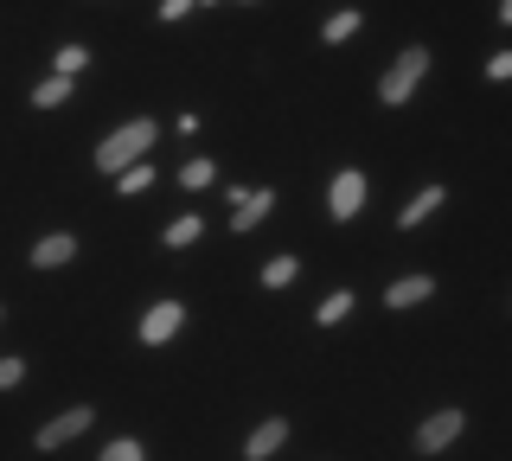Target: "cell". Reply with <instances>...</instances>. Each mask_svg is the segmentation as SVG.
I'll list each match as a JSON object with an SVG mask.
<instances>
[{"mask_svg": "<svg viewBox=\"0 0 512 461\" xmlns=\"http://www.w3.org/2000/svg\"><path fill=\"white\" fill-rule=\"evenodd\" d=\"M148 148H154V122H122L116 135H103V148H96V167H103V173H122V167L148 161Z\"/></svg>", "mask_w": 512, "mask_h": 461, "instance_id": "1", "label": "cell"}, {"mask_svg": "<svg viewBox=\"0 0 512 461\" xmlns=\"http://www.w3.org/2000/svg\"><path fill=\"white\" fill-rule=\"evenodd\" d=\"M423 71H429V45H410V52H397V65L391 71H384V84H378V97L384 103H410V90L416 84H423Z\"/></svg>", "mask_w": 512, "mask_h": 461, "instance_id": "2", "label": "cell"}, {"mask_svg": "<svg viewBox=\"0 0 512 461\" xmlns=\"http://www.w3.org/2000/svg\"><path fill=\"white\" fill-rule=\"evenodd\" d=\"M359 205H365V173H359V167L333 173V186H327V212L346 225V218H359Z\"/></svg>", "mask_w": 512, "mask_h": 461, "instance_id": "3", "label": "cell"}, {"mask_svg": "<svg viewBox=\"0 0 512 461\" xmlns=\"http://www.w3.org/2000/svg\"><path fill=\"white\" fill-rule=\"evenodd\" d=\"M180 321H186L180 301H154V308L141 314V340H148V346H167L173 333H180Z\"/></svg>", "mask_w": 512, "mask_h": 461, "instance_id": "4", "label": "cell"}, {"mask_svg": "<svg viewBox=\"0 0 512 461\" xmlns=\"http://www.w3.org/2000/svg\"><path fill=\"white\" fill-rule=\"evenodd\" d=\"M84 429H90V404H77V410H64V417H52V423H45L32 442H39V449L52 455V449H64L71 436H84Z\"/></svg>", "mask_w": 512, "mask_h": 461, "instance_id": "5", "label": "cell"}, {"mask_svg": "<svg viewBox=\"0 0 512 461\" xmlns=\"http://www.w3.org/2000/svg\"><path fill=\"white\" fill-rule=\"evenodd\" d=\"M455 436H461V410H436V417L416 429V455H442Z\"/></svg>", "mask_w": 512, "mask_h": 461, "instance_id": "6", "label": "cell"}, {"mask_svg": "<svg viewBox=\"0 0 512 461\" xmlns=\"http://www.w3.org/2000/svg\"><path fill=\"white\" fill-rule=\"evenodd\" d=\"M269 205H276V193H244V186H237L231 193V231H256L269 218Z\"/></svg>", "mask_w": 512, "mask_h": 461, "instance_id": "7", "label": "cell"}, {"mask_svg": "<svg viewBox=\"0 0 512 461\" xmlns=\"http://www.w3.org/2000/svg\"><path fill=\"white\" fill-rule=\"evenodd\" d=\"M71 257H77V237L71 231H52V237L32 244V269H58V263H71Z\"/></svg>", "mask_w": 512, "mask_h": 461, "instance_id": "8", "label": "cell"}, {"mask_svg": "<svg viewBox=\"0 0 512 461\" xmlns=\"http://www.w3.org/2000/svg\"><path fill=\"white\" fill-rule=\"evenodd\" d=\"M282 442H288V423H282V417H269V423H256V436L244 442V455H250V461H269V455L282 449Z\"/></svg>", "mask_w": 512, "mask_h": 461, "instance_id": "9", "label": "cell"}, {"mask_svg": "<svg viewBox=\"0 0 512 461\" xmlns=\"http://www.w3.org/2000/svg\"><path fill=\"white\" fill-rule=\"evenodd\" d=\"M429 289H436L429 276H404V282L384 289V308H416V301H429Z\"/></svg>", "mask_w": 512, "mask_h": 461, "instance_id": "10", "label": "cell"}, {"mask_svg": "<svg viewBox=\"0 0 512 461\" xmlns=\"http://www.w3.org/2000/svg\"><path fill=\"white\" fill-rule=\"evenodd\" d=\"M436 205H442V186H423V193H416V199L404 205V212H397V225H404V231H416L429 212H436Z\"/></svg>", "mask_w": 512, "mask_h": 461, "instance_id": "11", "label": "cell"}, {"mask_svg": "<svg viewBox=\"0 0 512 461\" xmlns=\"http://www.w3.org/2000/svg\"><path fill=\"white\" fill-rule=\"evenodd\" d=\"M148 186H154V167H148V161H135V167H122V173H116V193H122V199L148 193Z\"/></svg>", "mask_w": 512, "mask_h": 461, "instance_id": "12", "label": "cell"}, {"mask_svg": "<svg viewBox=\"0 0 512 461\" xmlns=\"http://www.w3.org/2000/svg\"><path fill=\"white\" fill-rule=\"evenodd\" d=\"M359 26H365V20H359V13H352V7H340V13H333V20H327V26H320V39H327V45H346L352 33H359Z\"/></svg>", "mask_w": 512, "mask_h": 461, "instance_id": "13", "label": "cell"}, {"mask_svg": "<svg viewBox=\"0 0 512 461\" xmlns=\"http://www.w3.org/2000/svg\"><path fill=\"white\" fill-rule=\"evenodd\" d=\"M64 97H71V77H45V84H32V103H39V109H52Z\"/></svg>", "mask_w": 512, "mask_h": 461, "instance_id": "14", "label": "cell"}, {"mask_svg": "<svg viewBox=\"0 0 512 461\" xmlns=\"http://www.w3.org/2000/svg\"><path fill=\"white\" fill-rule=\"evenodd\" d=\"M295 282V257H269L263 263V289H288Z\"/></svg>", "mask_w": 512, "mask_h": 461, "instance_id": "15", "label": "cell"}, {"mask_svg": "<svg viewBox=\"0 0 512 461\" xmlns=\"http://www.w3.org/2000/svg\"><path fill=\"white\" fill-rule=\"evenodd\" d=\"M199 231H205V225H199L192 212H186V218H173V225H167V250H186V244H192Z\"/></svg>", "mask_w": 512, "mask_h": 461, "instance_id": "16", "label": "cell"}, {"mask_svg": "<svg viewBox=\"0 0 512 461\" xmlns=\"http://www.w3.org/2000/svg\"><path fill=\"white\" fill-rule=\"evenodd\" d=\"M212 180H218V173H212V161H186V167H180V186H192V193H205Z\"/></svg>", "mask_w": 512, "mask_h": 461, "instance_id": "17", "label": "cell"}, {"mask_svg": "<svg viewBox=\"0 0 512 461\" xmlns=\"http://www.w3.org/2000/svg\"><path fill=\"white\" fill-rule=\"evenodd\" d=\"M346 314H352V295L340 289V295H327V301H320V327H333V321H346Z\"/></svg>", "mask_w": 512, "mask_h": 461, "instance_id": "18", "label": "cell"}, {"mask_svg": "<svg viewBox=\"0 0 512 461\" xmlns=\"http://www.w3.org/2000/svg\"><path fill=\"white\" fill-rule=\"evenodd\" d=\"M84 65H90V52H84V45H64V52H58V77H77Z\"/></svg>", "mask_w": 512, "mask_h": 461, "instance_id": "19", "label": "cell"}, {"mask_svg": "<svg viewBox=\"0 0 512 461\" xmlns=\"http://www.w3.org/2000/svg\"><path fill=\"white\" fill-rule=\"evenodd\" d=\"M103 461H141V442H135V436H116V442L103 449Z\"/></svg>", "mask_w": 512, "mask_h": 461, "instance_id": "20", "label": "cell"}, {"mask_svg": "<svg viewBox=\"0 0 512 461\" xmlns=\"http://www.w3.org/2000/svg\"><path fill=\"white\" fill-rule=\"evenodd\" d=\"M487 77H493V84H506V77H512V52H493L487 58Z\"/></svg>", "mask_w": 512, "mask_h": 461, "instance_id": "21", "label": "cell"}, {"mask_svg": "<svg viewBox=\"0 0 512 461\" xmlns=\"http://www.w3.org/2000/svg\"><path fill=\"white\" fill-rule=\"evenodd\" d=\"M20 378H26V365H20V359H0V391H13Z\"/></svg>", "mask_w": 512, "mask_h": 461, "instance_id": "22", "label": "cell"}, {"mask_svg": "<svg viewBox=\"0 0 512 461\" xmlns=\"http://www.w3.org/2000/svg\"><path fill=\"white\" fill-rule=\"evenodd\" d=\"M192 13V0H160V20H186Z\"/></svg>", "mask_w": 512, "mask_h": 461, "instance_id": "23", "label": "cell"}, {"mask_svg": "<svg viewBox=\"0 0 512 461\" xmlns=\"http://www.w3.org/2000/svg\"><path fill=\"white\" fill-rule=\"evenodd\" d=\"M205 7H212V0H205Z\"/></svg>", "mask_w": 512, "mask_h": 461, "instance_id": "24", "label": "cell"}, {"mask_svg": "<svg viewBox=\"0 0 512 461\" xmlns=\"http://www.w3.org/2000/svg\"><path fill=\"white\" fill-rule=\"evenodd\" d=\"M250 7H256V0H250Z\"/></svg>", "mask_w": 512, "mask_h": 461, "instance_id": "25", "label": "cell"}]
</instances>
